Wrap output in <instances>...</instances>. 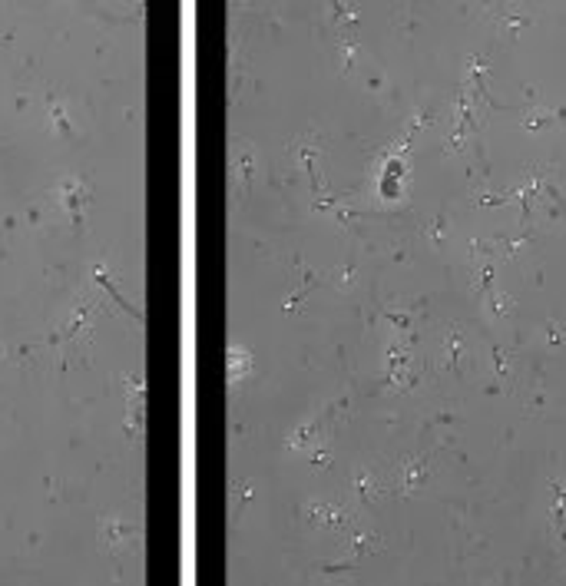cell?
Listing matches in <instances>:
<instances>
[{
  "label": "cell",
  "mask_w": 566,
  "mask_h": 586,
  "mask_svg": "<svg viewBox=\"0 0 566 586\" xmlns=\"http://www.w3.org/2000/svg\"><path fill=\"white\" fill-rule=\"evenodd\" d=\"M305 517L312 527H328V530H348L351 527V517L345 507L338 504H324V500H308L305 504Z\"/></svg>",
  "instance_id": "1"
},
{
  "label": "cell",
  "mask_w": 566,
  "mask_h": 586,
  "mask_svg": "<svg viewBox=\"0 0 566 586\" xmlns=\"http://www.w3.org/2000/svg\"><path fill=\"white\" fill-rule=\"evenodd\" d=\"M57 196H60V206L63 212L70 215V222L80 225L83 222V202H86V186H83L80 176H63L57 186Z\"/></svg>",
  "instance_id": "2"
},
{
  "label": "cell",
  "mask_w": 566,
  "mask_h": 586,
  "mask_svg": "<svg viewBox=\"0 0 566 586\" xmlns=\"http://www.w3.org/2000/svg\"><path fill=\"white\" fill-rule=\"evenodd\" d=\"M384 368H388V381L391 385H404L407 375H411V364H407V345L401 338L388 341V354H384Z\"/></svg>",
  "instance_id": "3"
},
{
  "label": "cell",
  "mask_w": 566,
  "mask_h": 586,
  "mask_svg": "<svg viewBox=\"0 0 566 586\" xmlns=\"http://www.w3.org/2000/svg\"><path fill=\"white\" fill-rule=\"evenodd\" d=\"M133 537H136V527L126 524V520H119V517H110V520L100 524V540H103V547H110V550H119V547L129 543Z\"/></svg>",
  "instance_id": "4"
},
{
  "label": "cell",
  "mask_w": 566,
  "mask_h": 586,
  "mask_svg": "<svg viewBox=\"0 0 566 586\" xmlns=\"http://www.w3.org/2000/svg\"><path fill=\"white\" fill-rule=\"evenodd\" d=\"M381 547V540L374 537V533H368V530H358V533H348V560H364V557H371V553Z\"/></svg>",
  "instance_id": "5"
},
{
  "label": "cell",
  "mask_w": 566,
  "mask_h": 586,
  "mask_svg": "<svg viewBox=\"0 0 566 586\" xmlns=\"http://www.w3.org/2000/svg\"><path fill=\"white\" fill-rule=\"evenodd\" d=\"M401 176H404V163L401 159H388V166L381 169V196L397 199L401 196Z\"/></svg>",
  "instance_id": "6"
},
{
  "label": "cell",
  "mask_w": 566,
  "mask_h": 586,
  "mask_svg": "<svg viewBox=\"0 0 566 586\" xmlns=\"http://www.w3.org/2000/svg\"><path fill=\"white\" fill-rule=\"evenodd\" d=\"M232 169H235V176L242 179V189H252V182H255V149L252 146H242V149L235 153Z\"/></svg>",
  "instance_id": "7"
},
{
  "label": "cell",
  "mask_w": 566,
  "mask_h": 586,
  "mask_svg": "<svg viewBox=\"0 0 566 586\" xmlns=\"http://www.w3.org/2000/svg\"><path fill=\"white\" fill-rule=\"evenodd\" d=\"M424 481H428V460H424V458H414L404 467V474H401V493L417 491V487H421Z\"/></svg>",
  "instance_id": "8"
},
{
  "label": "cell",
  "mask_w": 566,
  "mask_h": 586,
  "mask_svg": "<svg viewBox=\"0 0 566 586\" xmlns=\"http://www.w3.org/2000/svg\"><path fill=\"white\" fill-rule=\"evenodd\" d=\"M355 491H358L361 504H371L374 493H378V477H374L368 467H358L355 470Z\"/></svg>",
  "instance_id": "9"
},
{
  "label": "cell",
  "mask_w": 566,
  "mask_h": 586,
  "mask_svg": "<svg viewBox=\"0 0 566 586\" xmlns=\"http://www.w3.org/2000/svg\"><path fill=\"white\" fill-rule=\"evenodd\" d=\"M252 371V354H249V348H229V378L235 381V378H242Z\"/></svg>",
  "instance_id": "10"
},
{
  "label": "cell",
  "mask_w": 566,
  "mask_h": 586,
  "mask_svg": "<svg viewBox=\"0 0 566 586\" xmlns=\"http://www.w3.org/2000/svg\"><path fill=\"white\" fill-rule=\"evenodd\" d=\"M315 434H318V421H308L305 427H298V431H295L289 441H285V447H289V451H305V447L312 444Z\"/></svg>",
  "instance_id": "11"
},
{
  "label": "cell",
  "mask_w": 566,
  "mask_h": 586,
  "mask_svg": "<svg viewBox=\"0 0 566 586\" xmlns=\"http://www.w3.org/2000/svg\"><path fill=\"white\" fill-rule=\"evenodd\" d=\"M46 103H50V116H53V126L60 129V136H70V133H73V126H70V119H67V109H63V106H60L53 96H50Z\"/></svg>",
  "instance_id": "12"
},
{
  "label": "cell",
  "mask_w": 566,
  "mask_h": 586,
  "mask_svg": "<svg viewBox=\"0 0 566 586\" xmlns=\"http://www.w3.org/2000/svg\"><path fill=\"white\" fill-rule=\"evenodd\" d=\"M487 298V312H490V315L494 318H504L510 312V302H507V295H500V292H494V288H490V292L484 295Z\"/></svg>",
  "instance_id": "13"
},
{
  "label": "cell",
  "mask_w": 566,
  "mask_h": 586,
  "mask_svg": "<svg viewBox=\"0 0 566 586\" xmlns=\"http://www.w3.org/2000/svg\"><path fill=\"white\" fill-rule=\"evenodd\" d=\"M444 348H447V368H454V364H457V358H461V352H463V338H461V331L454 328L451 335H447V345H444Z\"/></svg>",
  "instance_id": "14"
},
{
  "label": "cell",
  "mask_w": 566,
  "mask_h": 586,
  "mask_svg": "<svg viewBox=\"0 0 566 586\" xmlns=\"http://www.w3.org/2000/svg\"><path fill=\"white\" fill-rule=\"evenodd\" d=\"M341 57H345V70H351V67H355V57H358V40H355V34L341 36Z\"/></svg>",
  "instance_id": "15"
},
{
  "label": "cell",
  "mask_w": 566,
  "mask_h": 586,
  "mask_svg": "<svg viewBox=\"0 0 566 586\" xmlns=\"http://www.w3.org/2000/svg\"><path fill=\"white\" fill-rule=\"evenodd\" d=\"M308 460H312V464H324V467H328V464H331V454H328V447H308Z\"/></svg>",
  "instance_id": "16"
},
{
  "label": "cell",
  "mask_w": 566,
  "mask_h": 586,
  "mask_svg": "<svg viewBox=\"0 0 566 586\" xmlns=\"http://www.w3.org/2000/svg\"><path fill=\"white\" fill-rule=\"evenodd\" d=\"M384 318L391 321L394 328H401V331H407V325H411V318H407L404 312H401V315H397V312H384Z\"/></svg>",
  "instance_id": "17"
}]
</instances>
